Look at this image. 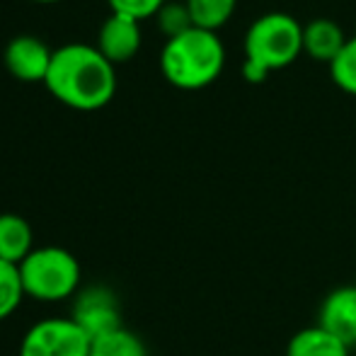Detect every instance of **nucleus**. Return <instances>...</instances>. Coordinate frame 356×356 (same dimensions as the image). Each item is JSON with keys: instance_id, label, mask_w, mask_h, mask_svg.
Masks as SVG:
<instances>
[{"instance_id": "nucleus-13", "label": "nucleus", "mask_w": 356, "mask_h": 356, "mask_svg": "<svg viewBox=\"0 0 356 356\" xmlns=\"http://www.w3.org/2000/svg\"><path fill=\"white\" fill-rule=\"evenodd\" d=\"M90 356H148V349L138 334H134L127 327H119L114 332L92 339Z\"/></svg>"}, {"instance_id": "nucleus-15", "label": "nucleus", "mask_w": 356, "mask_h": 356, "mask_svg": "<svg viewBox=\"0 0 356 356\" xmlns=\"http://www.w3.org/2000/svg\"><path fill=\"white\" fill-rule=\"evenodd\" d=\"M27 298L22 289V277H19L17 264H10L0 259V323L15 315V310Z\"/></svg>"}, {"instance_id": "nucleus-11", "label": "nucleus", "mask_w": 356, "mask_h": 356, "mask_svg": "<svg viewBox=\"0 0 356 356\" xmlns=\"http://www.w3.org/2000/svg\"><path fill=\"white\" fill-rule=\"evenodd\" d=\"M34 250V230L17 213H0V259L17 264Z\"/></svg>"}, {"instance_id": "nucleus-5", "label": "nucleus", "mask_w": 356, "mask_h": 356, "mask_svg": "<svg viewBox=\"0 0 356 356\" xmlns=\"http://www.w3.org/2000/svg\"><path fill=\"white\" fill-rule=\"evenodd\" d=\"M90 344L71 318H44L24 332L19 356H90Z\"/></svg>"}, {"instance_id": "nucleus-2", "label": "nucleus", "mask_w": 356, "mask_h": 356, "mask_svg": "<svg viewBox=\"0 0 356 356\" xmlns=\"http://www.w3.org/2000/svg\"><path fill=\"white\" fill-rule=\"evenodd\" d=\"M303 51V24L289 13H264L245 34L243 75L262 83L272 71L286 68Z\"/></svg>"}, {"instance_id": "nucleus-19", "label": "nucleus", "mask_w": 356, "mask_h": 356, "mask_svg": "<svg viewBox=\"0 0 356 356\" xmlns=\"http://www.w3.org/2000/svg\"><path fill=\"white\" fill-rule=\"evenodd\" d=\"M34 3H42V5H51V3H61V0H34Z\"/></svg>"}, {"instance_id": "nucleus-17", "label": "nucleus", "mask_w": 356, "mask_h": 356, "mask_svg": "<svg viewBox=\"0 0 356 356\" xmlns=\"http://www.w3.org/2000/svg\"><path fill=\"white\" fill-rule=\"evenodd\" d=\"M332 80L349 95H356V37L347 39L339 56L330 63Z\"/></svg>"}, {"instance_id": "nucleus-12", "label": "nucleus", "mask_w": 356, "mask_h": 356, "mask_svg": "<svg viewBox=\"0 0 356 356\" xmlns=\"http://www.w3.org/2000/svg\"><path fill=\"white\" fill-rule=\"evenodd\" d=\"M286 356H349V344L330 334L320 325L303 327L289 339Z\"/></svg>"}, {"instance_id": "nucleus-1", "label": "nucleus", "mask_w": 356, "mask_h": 356, "mask_svg": "<svg viewBox=\"0 0 356 356\" xmlns=\"http://www.w3.org/2000/svg\"><path fill=\"white\" fill-rule=\"evenodd\" d=\"M44 85L66 107L78 112H95L112 102L117 92V71L97 47L66 44L54 51Z\"/></svg>"}, {"instance_id": "nucleus-10", "label": "nucleus", "mask_w": 356, "mask_h": 356, "mask_svg": "<svg viewBox=\"0 0 356 356\" xmlns=\"http://www.w3.org/2000/svg\"><path fill=\"white\" fill-rule=\"evenodd\" d=\"M344 44H347V37L334 19L318 17L303 27V51L315 61L332 63L344 49Z\"/></svg>"}, {"instance_id": "nucleus-6", "label": "nucleus", "mask_w": 356, "mask_h": 356, "mask_svg": "<svg viewBox=\"0 0 356 356\" xmlns=\"http://www.w3.org/2000/svg\"><path fill=\"white\" fill-rule=\"evenodd\" d=\"M71 320L88 334L90 342L124 327L119 300L107 286H88V289L78 291V296L73 298Z\"/></svg>"}, {"instance_id": "nucleus-9", "label": "nucleus", "mask_w": 356, "mask_h": 356, "mask_svg": "<svg viewBox=\"0 0 356 356\" xmlns=\"http://www.w3.org/2000/svg\"><path fill=\"white\" fill-rule=\"evenodd\" d=\"M318 325L344 344H356V286L334 289L320 305Z\"/></svg>"}, {"instance_id": "nucleus-8", "label": "nucleus", "mask_w": 356, "mask_h": 356, "mask_svg": "<svg viewBox=\"0 0 356 356\" xmlns=\"http://www.w3.org/2000/svg\"><path fill=\"white\" fill-rule=\"evenodd\" d=\"M97 49L109 63H127L141 49V22L112 13L97 34Z\"/></svg>"}, {"instance_id": "nucleus-18", "label": "nucleus", "mask_w": 356, "mask_h": 356, "mask_svg": "<svg viewBox=\"0 0 356 356\" xmlns=\"http://www.w3.org/2000/svg\"><path fill=\"white\" fill-rule=\"evenodd\" d=\"M107 3L112 8V13L141 22V19L155 17L158 10L165 5V0H107Z\"/></svg>"}, {"instance_id": "nucleus-4", "label": "nucleus", "mask_w": 356, "mask_h": 356, "mask_svg": "<svg viewBox=\"0 0 356 356\" xmlns=\"http://www.w3.org/2000/svg\"><path fill=\"white\" fill-rule=\"evenodd\" d=\"M19 277L27 298L39 303H61L75 298L80 289V262L66 248L44 245L34 248L19 262Z\"/></svg>"}, {"instance_id": "nucleus-3", "label": "nucleus", "mask_w": 356, "mask_h": 356, "mask_svg": "<svg viewBox=\"0 0 356 356\" xmlns=\"http://www.w3.org/2000/svg\"><path fill=\"white\" fill-rule=\"evenodd\" d=\"M225 66V47L216 32L192 27L168 39L160 51V71L175 88L199 90L211 85Z\"/></svg>"}, {"instance_id": "nucleus-16", "label": "nucleus", "mask_w": 356, "mask_h": 356, "mask_svg": "<svg viewBox=\"0 0 356 356\" xmlns=\"http://www.w3.org/2000/svg\"><path fill=\"white\" fill-rule=\"evenodd\" d=\"M155 19H158V29L165 34V39H175L194 27L187 3H165L158 10Z\"/></svg>"}, {"instance_id": "nucleus-14", "label": "nucleus", "mask_w": 356, "mask_h": 356, "mask_svg": "<svg viewBox=\"0 0 356 356\" xmlns=\"http://www.w3.org/2000/svg\"><path fill=\"white\" fill-rule=\"evenodd\" d=\"M238 0H187L189 15L194 27L216 32L220 29L235 13Z\"/></svg>"}, {"instance_id": "nucleus-7", "label": "nucleus", "mask_w": 356, "mask_h": 356, "mask_svg": "<svg viewBox=\"0 0 356 356\" xmlns=\"http://www.w3.org/2000/svg\"><path fill=\"white\" fill-rule=\"evenodd\" d=\"M54 51L32 34L15 37L5 47V68L13 78L22 83H47Z\"/></svg>"}]
</instances>
